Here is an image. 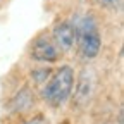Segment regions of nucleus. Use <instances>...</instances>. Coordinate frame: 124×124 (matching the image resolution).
Instances as JSON below:
<instances>
[{
    "mask_svg": "<svg viewBox=\"0 0 124 124\" xmlns=\"http://www.w3.org/2000/svg\"><path fill=\"white\" fill-rule=\"evenodd\" d=\"M33 103H35V97L31 95V88H29V86L21 88V90L14 95V98L10 100V107L14 108L16 112H24V110H29Z\"/></svg>",
    "mask_w": 124,
    "mask_h": 124,
    "instance_id": "6",
    "label": "nucleus"
},
{
    "mask_svg": "<svg viewBox=\"0 0 124 124\" xmlns=\"http://www.w3.org/2000/svg\"><path fill=\"white\" fill-rule=\"evenodd\" d=\"M95 124H121V121H114V119H102Z\"/></svg>",
    "mask_w": 124,
    "mask_h": 124,
    "instance_id": "9",
    "label": "nucleus"
},
{
    "mask_svg": "<svg viewBox=\"0 0 124 124\" xmlns=\"http://www.w3.org/2000/svg\"><path fill=\"white\" fill-rule=\"evenodd\" d=\"M76 81V72L71 66L64 64L50 72L48 79L41 85V98L43 102L52 107L59 108L71 100L72 88Z\"/></svg>",
    "mask_w": 124,
    "mask_h": 124,
    "instance_id": "1",
    "label": "nucleus"
},
{
    "mask_svg": "<svg viewBox=\"0 0 124 124\" xmlns=\"http://www.w3.org/2000/svg\"><path fill=\"white\" fill-rule=\"evenodd\" d=\"M50 38L57 45L60 54H69L76 48V29L67 19H60L52 26Z\"/></svg>",
    "mask_w": 124,
    "mask_h": 124,
    "instance_id": "5",
    "label": "nucleus"
},
{
    "mask_svg": "<svg viewBox=\"0 0 124 124\" xmlns=\"http://www.w3.org/2000/svg\"><path fill=\"white\" fill-rule=\"evenodd\" d=\"M95 76L97 74L91 67H83L79 71V74H76V81H74L72 95H71L72 107L86 108L91 103L93 97H95V90H97V78Z\"/></svg>",
    "mask_w": 124,
    "mask_h": 124,
    "instance_id": "3",
    "label": "nucleus"
},
{
    "mask_svg": "<svg viewBox=\"0 0 124 124\" xmlns=\"http://www.w3.org/2000/svg\"><path fill=\"white\" fill-rule=\"evenodd\" d=\"M97 2L105 7V9H110V10H121L122 9V4L124 0H97Z\"/></svg>",
    "mask_w": 124,
    "mask_h": 124,
    "instance_id": "7",
    "label": "nucleus"
},
{
    "mask_svg": "<svg viewBox=\"0 0 124 124\" xmlns=\"http://www.w3.org/2000/svg\"><path fill=\"white\" fill-rule=\"evenodd\" d=\"M76 29V46L85 59H95L102 50V33L95 16L83 14L72 23Z\"/></svg>",
    "mask_w": 124,
    "mask_h": 124,
    "instance_id": "2",
    "label": "nucleus"
},
{
    "mask_svg": "<svg viewBox=\"0 0 124 124\" xmlns=\"http://www.w3.org/2000/svg\"><path fill=\"white\" fill-rule=\"evenodd\" d=\"M23 124H50V121L43 114H35V116H31L29 119H26Z\"/></svg>",
    "mask_w": 124,
    "mask_h": 124,
    "instance_id": "8",
    "label": "nucleus"
},
{
    "mask_svg": "<svg viewBox=\"0 0 124 124\" xmlns=\"http://www.w3.org/2000/svg\"><path fill=\"white\" fill-rule=\"evenodd\" d=\"M29 57L38 64H55L62 57L60 50L50 38V35H38L29 46Z\"/></svg>",
    "mask_w": 124,
    "mask_h": 124,
    "instance_id": "4",
    "label": "nucleus"
}]
</instances>
